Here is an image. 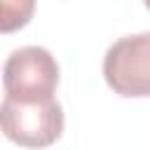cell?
<instances>
[{
  "mask_svg": "<svg viewBox=\"0 0 150 150\" xmlns=\"http://www.w3.org/2000/svg\"><path fill=\"white\" fill-rule=\"evenodd\" d=\"M0 127L5 138L21 148L40 150L56 143L63 134V108L56 98L40 103H16L2 98Z\"/></svg>",
  "mask_w": 150,
  "mask_h": 150,
  "instance_id": "7a4b0ae2",
  "label": "cell"
},
{
  "mask_svg": "<svg viewBox=\"0 0 150 150\" xmlns=\"http://www.w3.org/2000/svg\"><path fill=\"white\" fill-rule=\"evenodd\" d=\"M145 7H148V9H150V0H148V2H145Z\"/></svg>",
  "mask_w": 150,
  "mask_h": 150,
  "instance_id": "277c9868",
  "label": "cell"
},
{
  "mask_svg": "<svg viewBox=\"0 0 150 150\" xmlns=\"http://www.w3.org/2000/svg\"><path fill=\"white\" fill-rule=\"evenodd\" d=\"M59 87V63L49 49L26 45L14 49L2 66V98L16 103L52 101Z\"/></svg>",
  "mask_w": 150,
  "mask_h": 150,
  "instance_id": "6da1fadb",
  "label": "cell"
},
{
  "mask_svg": "<svg viewBox=\"0 0 150 150\" xmlns=\"http://www.w3.org/2000/svg\"><path fill=\"white\" fill-rule=\"evenodd\" d=\"M103 77L124 98L150 96V30L115 40L103 56Z\"/></svg>",
  "mask_w": 150,
  "mask_h": 150,
  "instance_id": "3957f363",
  "label": "cell"
}]
</instances>
